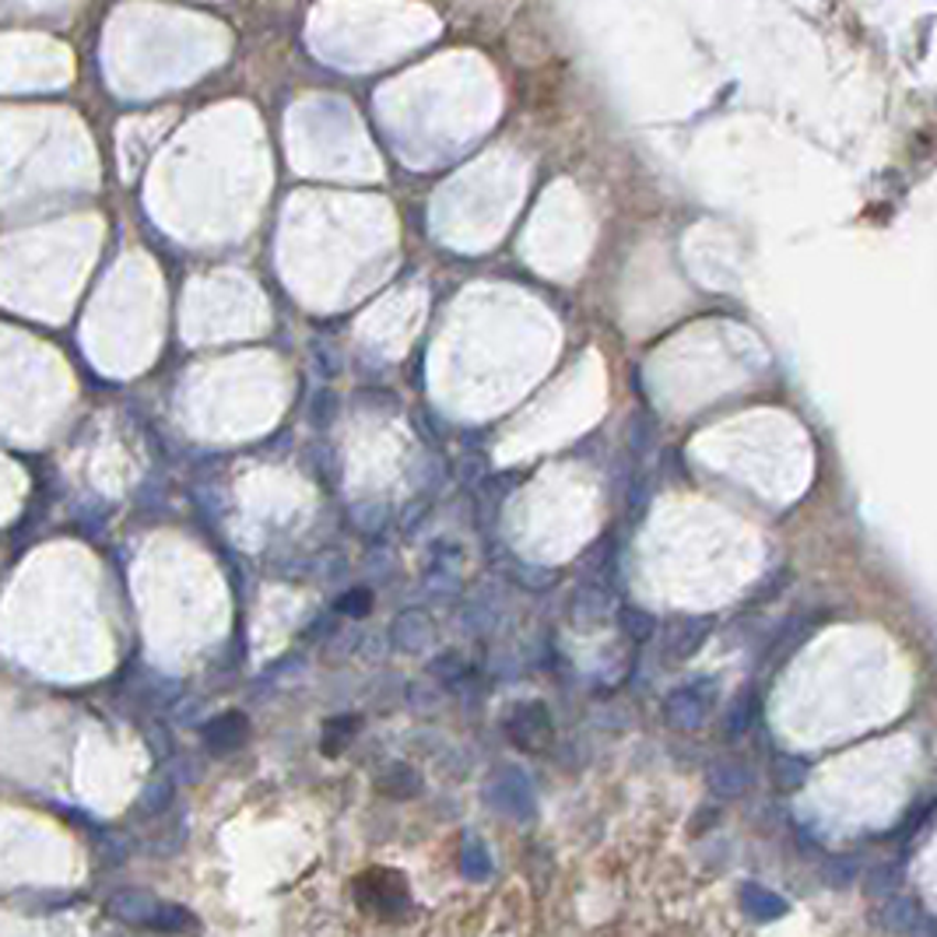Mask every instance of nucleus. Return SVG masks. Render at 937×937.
<instances>
[{
  "label": "nucleus",
  "mask_w": 937,
  "mask_h": 937,
  "mask_svg": "<svg viewBox=\"0 0 937 937\" xmlns=\"http://www.w3.org/2000/svg\"><path fill=\"white\" fill-rule=\"evenodd\" d=\"M713 692H717V688H713L710 681H692V685L675 688V692L667 696V702H664V717H667V723L681 726V731H688V726L702 723L706 710H710Z\"/></svg>",
  "instance_id": "2"
},
{
  "label": "nucleus",
  "mask_w": 937,
  "mask_h": 937,
  "mask_svg": "<svg viewBox=\"0 0 937 937\" xmlns=\"http://www.w3.org/2000/svg\"><path fill=\"white\" fill-rule=\"evenodd\" d=\"M551 723H548V713L545 706H520V710L513 713V741H520L524 748H530V734L534 737H548Z\"/></svg>",
  "instance_id": "7"
},
{
  "label": "nucleus",
  "mask_w": 937,
  "mask_h": 937,
  "mask_svg": "<svg viewBox=\"0 0 937 937\" xmlns=\"http://www.w3.org/2000/svg\"><path fill=\"white\" fill-rule=\"evenodd\" d=\"M572 615L580 618V625H594V622H607L615 615V604H611L607 590L594 586V590H580L577 601H572Z\"/></svg>",
  "instance_id": "6"
},
{
  "label": "nucleus",
  "mask_w": 937,
  "mask_h": 937,
  "mask_svg": "<svg viewBox=\"0 0 937 937\" xmlns=\"http://www.w3.org/2000/svg\"><path fill=\"white\" fill-rule=\"evenodd\" d=\"M355 726H358L355 717H337V720H331L327 726H323V752L337 755L344 744L355 737Z\"/></svg>",
  "instance_id": "10"
},
{
  "label": "nucleus",
  "mask_w": 937,
  "mask_h": 937,
  "mask_svg": "<svg viewBox=\"0 0 937 937\" xmlns=\"http://www.w3.org/2000/svg\"><path fill=\"white\" fill-rule=\"evenodd\" d=\"M435 636V622L426 607H405L390 622V643L397 649H422Z\"/></svg>",
  "instance_id": "3"
},
{
  "label": "nucleus",
  "mask_w": 937,
  "mask_h": 937,
  "mask_svg": "<svg viewBox=\"0 0 937 937\" xmlns=\"http://www.w3.org/2000/svg\"><path fill=\"white\" fill-rule=\"evenodd\" d=\"M109 916H117L120 924L159 930V934H194L201 920L186 906L165 903V898L141 892V888H120L106 898Z\"/></svg>",
  "instance_id": "1"
},
{
  "label": "nucleus",
  "mask_w": 937,
  "mask_h": 937,
  "mask_svg": "<svg viewBox=\"0 0 937 937\" xmlns=\"http://www.w3.org/2000/svg\"><path fill=\"white\" fill-rule=\"evenodd\" d=\"M426 513H429V499H426V495H422V499H414V503H411L408 516H400V524H405V527H414L418 520H422Z\"/></svg>",
  "instance_id": "14"
},
{
  "label": "nucleus",
  "mask_w": 937,
  "mask_h": 937,
  "mask_svg": "<svg viewBox=\"0 0 937 937\" xmlns=\"http://www.w3.org/2000/svg\"><path fill=\"white\" fill-rule=\"evenodd\" d=\"M71 903H74V895H67V892H29L25 903L18 909L29 913V916H50V913L71 909Z\"/></svg>",
  "instance_id": "9"
},
{
  "label": "nucleus",
  "mask_w": 937,
  "mask_h": 937,
  "mask_svg": "<svg viewBox=\"0 0 937 937\" xmlns=\"http://www.w3.org/2000/svg\"><path fill=\"white\" fill-rule=\"evenodd\" d=\"M794 580V572L783 566V569H776L773 577L766 580V583H758L755 590L758 594H748V601H744V607H752V604H769V601H776L779 594H783V586H787Z\"/></svg>",
  "instance_id": "11"
},
{
  "label": "nucleus",
  "mask_w": 937,
  "mask_h": 937,
  "mask_svg": "<svg viewBox=\"0 0 937 937\" xmlns=\"http://www.w3.org/2000/svg\"><path fill=\"white\" fill-rule=\"evenodd\" d=\"M710 633H713V618H702V615L667 622V636H664L667 639V657H675V660L692 657Z\"/></svg>",
  "instance_id": "4"
},
{
  "label": "nucleus",
  "mask_w": 937,
  "mask_h": 937,
  "mask_svg": "<svg viewBox=\"0 0 937 937\" xmlns=\"http://www.w3.org/2000/svg\"><path fill=\"white\" fill-rule=\"evenodd\" d=\"M334 418V397L327 390H320L313 400V426H331Z\"/></svg>",
  "instance_id": "13"
},
{
  "label": "nucleus",
  "mask_w": 937,
  "mask_h": 937,
  "mask_svg": "<svg viewBox=\"0 0 937 937\" xmlns=\"http://www.w3.org/2000/svg\"><path fill=\"white\" fill-rule=\"evenodd\" d=\"M615 615H618L622 633H625L628 639H636V643H646L649 636L657 633V618L646 615V611H639V607H618Z\"/></svg>",
  "instance_id": "8"
},
{
  "label": "nucleus",
  "mask_w": 937,
  "mask_h": 937,
  "mask_svg": "<svg viewBox=\"0 0 937 937\" xmlns=\"http://www.w3.org/2000/svg\"><path fill=\"white\" fill-rule=\"evenodd\" d=\"M246 737H250V720L243 713H222L212 723H204V744L218 755L236 752Z\"/></svg>",
  "instance_id": "5"
},
{
  "label": "nucleus",
  "mask_w": 937,
  "mask_h": 937,
  "mask_svg": "<svg viewBox=\"0 0 937 937\" xmlns=\"http://www.w3.org/2000/svg\"><path fill=\"white\" fill-rule=\"evenodd\" d=\"M337 615H348V618H366L369 615V607H373V594L366 586H355V590H348V594L344 597H337Z\"/></svg>",
  "instance_id": "12"
}]
</instances>
